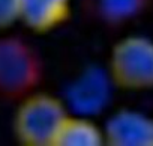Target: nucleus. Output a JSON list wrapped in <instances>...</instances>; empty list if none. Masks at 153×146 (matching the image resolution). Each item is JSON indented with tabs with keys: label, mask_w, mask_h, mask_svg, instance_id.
<instances>
[{
	"label": "nucleus",
	"mask_w": 153,
	"mask_h": 146,
	"mask_svg": "<svg viewBox=\"0 0 153 146\" xmlns=\"http://www.w3.org/2000/svg\"><path fill=\"white\" fill-rule=\"evenodd\" d=\"M68 116V107L60 98L35 91L17 106L12 119L14 137L23 146H54Z\"/></svg>",
	"instance_id": "obj_1"
},
{
	"label": "nucleus",
	"mask_w": 153,
	"mask_h": 146,
	"mask_svg": "<svg viewBox=\"0 0 153 146\" xmlns=\"http://www.w3.org/2000/svg\"><path fill=\"white\" fill-rule=\"evenodd\" d=\"M44 77L39 51L20 36L0 38V100L20 101L35 92Z\"/></svg>",
	"instance_id": "obj_2"
},
{
	"label": "nucleus",
	"mask_w": 153,
	"mask_h": 146,
	"mask_svg": "<svg viewBox=\"0 0 153 146\" xmlns=\"http://www.w3.org/2000/svg\"><path fill=\"white\" fill-rule=\"evenodd\" d=\"M107 74L113 88L125 92L153 89V39L131 35L117 41L110 51Z\"/></svg>",
	"instance_id": "obj_3"
},
{
	"label": "nucleus",
	"mask_w": 153,
	"mask_h": 146,
	"mask_svg": "<svg viewBox=\"0 0 153 146\" xmlns=\"http://www.w3.org/2000/svg\"><path fill=\"white\" fill-rule=\"evenodd\" d=\"M113 88L107 72L99 68H89L68 89V106L81 116L98 115L110 101Z\"/></svg>",
	"instance_id": "obj_4"
},
{
	"label": "nucleus",
	"mask_w": 153,
	"mask_h": 146,
	"mask_svg": "<svg viewBox=\"0 0 153 146\" xmlns=\"http://www.w3.org/2000/svg\"><path fill=\"white\" fill-rule=\"evenodd\" d=\"M104 143L108 146H153V119L135 110H119L104 127Z\"/></svg>",
	"instance_id": "obj_5"
},
{
	"label": "nucleus",
	"mask_w": 153,
	"mask_h": 146,
	"mask_svg": "<svg viewBox=\"0 0 153 146\" xmlns=\"http://www.w3.org/2000/svg\"><path fill=\"white\" fill-rule=\"evenodd\" d=\"M72 14V0H21L20 21L36 35L62 27Z\"/></svg>",
	"instance_id": "obj_6"
},
{
	"label": "nucleus",
	"mask_w": 153,
	"mask_h": 146,
	"mask_svg": "<svg viewBox=\"0 0 153 146\" xmlns=\"http://www.w3.org/2000/svg\"><path fill=\"white\" fill-rule=\"evenodd\" d=\"M104 131L89 116H68L63 122L54 146H102Z\"/></svg>",
	"instance_id": "obj_7"
},
{
	"label": "nucleus",
	"mask_w": 153,
	"mask_h": 146,
	"mask_svg": "<svg viewBox=\"0 0 153 146\" xmlns=\"http://www.w3.org/2000/svg\"><path fill=\"white\" fill-rule=\"evenodd\" d=\"M150 0H95L98 18L108 26L126 24L149 8Z\"/></svg>",
	"instance_id": "obj_8"
},
{
	"label": "nucleus",
	"mask_w": 153,
	"mask_h": 146,
	"mask_svg": "<svg viewBox=\"0 0 153 146\" xmlns=\"http://www.w3.org/2000/svg\"><path fill=\"white\" fill-rule=\"evenodd\" d=\"M21 0H0V30H6L20 21Z\"/></svg>",
	"instance_id": "obj_9"
}]
</instances>
